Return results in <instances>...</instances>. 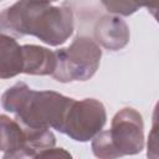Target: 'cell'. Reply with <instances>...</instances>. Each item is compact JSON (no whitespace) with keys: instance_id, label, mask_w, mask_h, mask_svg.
<instances>
[{"instance_id":"cell-1","label":"cell","mask_w":159,"mask_h":159,"mask_svg":"<svg viewBox=\"0 0 159 159\" xmlns=\"http://www.w3.org/2000/svg\"><path fill=\"white\" fill-rule=\"evenodd\" d=\"M36 159H72V158L63 149H51V150L41 152Z\"/></svg>"}]
</instances>
